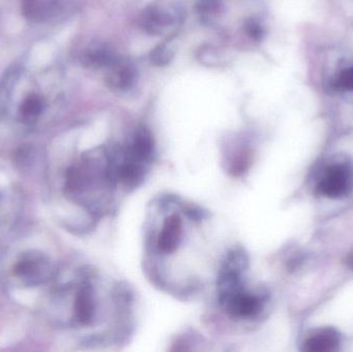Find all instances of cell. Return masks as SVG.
I'll use <instances>...</instances> for the list:
<instances>
[{
  "instance_id": "1",
  "label": "cell",
  "mask_w": 353,
  "mask_h": 352,
  "mask_svg": "<svg viewBox=\"0 0 353 352\" xmlns=\"http://www.w3.org/2000/svg\"><path fill=\"white\" fill-rule=\"evenodd\" d=\"M119 187L116 145L88 151L66 174V194L93 216L111 211Z\"/></svg>"
},
{
  "instance_id": "2",
  "label": "cell",
  "mask_w": 353,
  "mask_h": 352,
  "mask_svg": "<svg viewBox=\"0 0 353 352\" xmlns=\"http://www.w3.org/2000/svg\"><path fill=\"white\" fill-rule=\"evenodd\" d=\"M249 258L242 248L230 249L224 256L217 272L218 302L228 316L236 320L256 318L265 309L268 296L249 289L247 272Z\"/></svg>"
},
{
  "instance_id": "3",
  "label": "cell",
  "mask_w": 353,
  "mask_h": 352,
  "mask_svg": "<svg viewBox=\"0 0 353 352\" xmlns=\"http://www.w3.org/2000/svg\"><path fill=\"white\" fill-rule=\"evenodd\" d=\"M154 155V140L146 127L138 128L125 144L117 145L120 183L124 189H134L144 182Z\"/></svg>"
},
{
  "instance_id": "4",
  "label": "cell",
  "mask_w": 353,
  "mask_h": 352,
  "mask_svg": "<svg viewBox=\"0 0 353 352\" xmlns=\"http://www.w3.org/2000/svg\"><path fill=\"white\" fill-rule=\"evenodd\" d=\"M352 188V172L346 163H334L325 167L316 190L321 196L340 198L347 196Z\"/></svg>"
},
{
  "instance_id": "5",
  "label": "cell",
  "mask_w": 353,
  "mask_h": 352,
  "mask_svg": "<svg viewBox=\"0 0 353 352\" xmlns=\"http://www.w3.org/2000/svg\"><path fill=\"white\" fill-rule=\"evenodd\" d=\"M14 275L25 285L35 287L49 279L51 266L49 260L41 252H27L14 265Z\"/></svg>"
},
{
  "instance_id": "6",
  "label": "cell",
  "mask_w": 353,
  "mask_h": 352,
  "mask_svg": "<svg viewBox=\"0 0 353 352\" xmlns=\"http://www.w3.org/2000/svg\"><path fill=\"white\" fill-rule=\"evenodd\" d=\"M323 86L332 96H353V56L340 58L323 74Z\"/></svg>"
},
{
  "instance_id": "7",
  "label": "cell",
  "mask_w": 353,
  "mask_h": 352,
  "mask_svg": "<svg viewBox=\"0 0 353 352\" xmlns=\"http://www.w3.org/2000/svg\"><path fill=\"white\" fill-rule=\"evenodd\" d=\"M180 10L170 4H152L143 12L140 25L146 32L161 34L180 21Z\"/></svg>"
},
{
  "instance_id": "8",
  "label": "cell",
  "mask_w": 353,
  "mask_h": 352,
  "mask_svg": "<svg viewBox=\"0 0 353 352\" xmlns=\"http://www.w3.org/2000/svg\"><path fill=\"white\" fill-rule=\"evenodd\" d=\"M137 72L134 66L126 60L116 58L108 68L105 83L113 90H128L136 82Z\"/></svg>"
},
{
  "instance_id": "9",
  "label": "cell",
  "mask_w": 353,
  "mask_h": 352,
  "mask_svg": "<svg viewBox=\"0 0 353 352\" xmlns=\"http://www.w3.org/2000/svg\"><path fill=\"white\" fill-rule=\"evenodd\" d=\"M341 337L334 328L321 329L308 337L303 343V351L308 352H330L339 346Z\"/></svg>"
},
{
  "instance_id": "10",
  "label": "cell",
  "mask_w": 353,
  "mask_h": 352,
  "mask_svg": "<svg viewBox=\"0 0 353 352\" xmlns=\"http://www.w3.org/2000/svg\"><path fill=\"white\" fill-rule=\"evenodd\" d=\"M57 2V0H22L23 16L31 22H43L53 14Z\"/></svg>"
},
{
  "instance_id": "11",
  "label": "cell",
  "mask_w": 353,
  "mask_h": 352,
  "mask_svg": "<svg viewBox=\"0 0 353 352\" xmlns=\"http://www.w3.org/2000/svg\"><path fill=\"white\" fill-rule=\"evenodd\" d=\"M116 56L113 52L110 51L103 45L90 48L84 52L82 56V61L84 65L88 68H109L116 60Z\"/></svg>"
},
{
  "instance_id": "12",
  "label": "cell",
  "mask_w": 353,
  "mask_h": 352,
  "mask_svg": "<svg viewBox=\"0 0 353 352\" xmlns=\"http://www.w3.org/2000/svg\"><path fill=\"white\" fill-rule=\"evenodd\" d=\"M43 109V101L39 95H30L23 101L20 107V114L23 119L32 121L41 115Z\"/></svg>"
},
{
  "instance_id": "13",
  "label": "cell",
  "mask_w": 353,
  "mask_h": 352,
  "mask_svg": "<svg viewBox=\"0 0 353 352\" xmlns=\"http://www.w3.org/2000/svg\"><path fill=\"white\" fill-rule=\"evenodd\" d=\"M172 56L173 55H172L171 51L167 47L159 45L157 49L153 51V53H151V60L155 64L163 65V64H167L171 60Z\"/></svg>"
},
{
  "instance_id": "14",
  "label": "cell",
  "mask_w": 353,
  "mask_h": 352,
  "mask_svg": "<svg viewBox=\"0 0 353 352\" xmlns=\"http://www.w3.org/2000/svg\"><path fill=\"white\" fill-rule=\"evenodd\" d=\"M245 29H246L247 34L251 37V39H254V41H259L263 37V26L259 24L257 21L254 20H249L248 22L245 25Z\"/></svg>"
},
{
  "instance_id": "15",
  "label": "cell",
  "mask_w": 353,
  "mask_h": 352,
  "mask_svg": "<svg viewBox=\"0 0 353 352\" xmlns=\"http://www.w3.org/2000/svg\"><path fill=\"white\" fill-rule=\"evenodd\" d=\"M346 265H347L348 268L353 271V250L346 258Z\"/></svg>"
}]
</instances>
